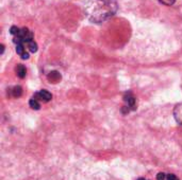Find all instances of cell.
Listing matches in <instances>:
<instances>
[{"mask_svg":"<svg viewBox=\"0 0 182 180\" xmlns=\"http://www.w3.org/2000/svg\"><path fill=\"white\" fill-rule=\"evenodd\" d=\"M16 73H17V75L19 76L20 79H24L27 74L26 67H25L24 65H18L17 67H16Z\"/></svg>","mask_w":182,"mask_h":180,"instance_id":"cell-6","label":"cell"},{"mask_svg":"<svg viewBox=\"0 0 182 180\" xmlns=\"http://www.w3.org/2000/svg\"><path fill=\"white\" fill-rule=\"evenodd\" d=\"M21 93H23V89H21L20 86H15L14 88L11 89V96L13 98H19L21 96Z\"/></svg>","mask_w":182,"mask_h":180,"instance_id":"cell-7","label":"cell"},{"mask_svg":"<svg viewBox=\"0 0 182 180\" xmlns=\"http://www.w3.org/2000/svg\"><path fill=\"white\" fill-rule=\"evenodd\" d=\"M159 1L164 6H173L175 2V0H159Z\"/></svg>","mask_w":182,"mask_h":180,"instance_id":"cell-12","label":"cell"},{"mask_svg":"<svg viewBox=\"0 0 182 180\" xmlns=\"http://www.w3.org/2000/svg\"><path fill=\"white\" fill-rule=\"evenodd\" d=\"M48 80L50 82H52V83H56V82H59L61 80V74L58 71H52V72H50L48 74Z\"/></svg>","mask_w":182,"mask_h":180,"instance_id":"cell-5","label":"cell"},{"mask_svg":"<svg viewBox=\"0 0 182 180\" xmlns=\"http://www.w3.org/2000/svg\"><path fill=\"white\" fill-rule=\"evenodd\" d=\"M21 58H23V59H28V58H29V54L27 52H25L24 54L21 55Z\"/></svg>","mask_w":182,"mask_h":180,"instance_id":"cell-15","label":"cell"},{"mask_svg":"<svg viewBox=\"0 0 182 180\" xmlns=\"http://www.w3.org/2000/svg\"><path fill=\"white\" fill-rule=\"evenodd\" d=\"M174 117L177 122L182 125V103L176 105V107L174 108Z\"/></svg>","mask_w":182,"mask_h":180,"instance_id":"cell-3","label":"cell"},{"mask_svg":"<svg viewBox=\"0 0 182 180\" xmlns=\"http://www.w3.org/2000/svg\"><path fill=\"white\" fill-rule=\"evenodd\" d=\"M116 10L115 0H91L85 6V14L91 21L100 23L113 16Z\"/></svg>","mask_w":182,"mask_h":180,"instance_id":"cell-1","label":"cell"},{"mask_svg":"<svg viewBox=\"0 0 182 180\" xmlns=\"http://www.w3.org/2000/svg\"><path fill=\"white\" fill-rule=\"evenodd\" d=\"M28 48H29V50L31 51L32 53H35L36 51H37V44H36L34 40H31L28 43Z\"/></svg>","mask_w":182,"mask_h":180,"instance_id":"cell-9","label":"cell"},{"mask_svg":"<svg viewBox=\"0 0 182 180\" xmlns=\"http://www.w3.org/2000/svg\"><path fill=\"white\" fill-rule=\"evenodd\" d=\"M16 52H17V54H19V55H23L25 53V47H24V44H19V45H16Z\"/></svg>","mask_w":182,"mask_h":180,"instance_id":"cell-10","label":"cell"},{"mask_svg":"<svg viewBox=\"0 0 182 180\" xmlns=\"http://www.w3.org/2000/svg\"><path fill=\"white\" fill-rule=\"evenodd\" d=\"M29 105L30 107L32 108V109H35V110H38L40 108H41V105H40V103H38L37 100L35 99H31L29 101Z\"/></svg>","mask_w":182,"mask_h":180,"instance_id":"cell-8","label":"cell"},{"mask_svg":"<svg viewBox=\"0 0 182 180\" xmlns=\"http://www.w3.org/2000/svg\"><path fill=\"white\" fill-rule=\"evenodd\" d=\"M166 180H179V178L174 174H167L166 175Z\"/></svg>","mask_w":182,"mask_h":180,"instance_id":"cell-14","label":"cell"},{"mask_svg":"<svg viewBox=\"0 0 182 180\" xmlns=\"http://www.w3.org/2000/svg\"><path fill=\"white\" fill-rule=\"evenodd\" d=\"M138 180H146V179H145V178H138Z\"/></svg>","mask_w":182,"mask_h":180,"instance_id":"cell-17","label":"cell"},{"mask_svg":"<svg viewBox=\"0 0 182 180\" xmlns=\"http://www.w3.org/2000/svg\"><path fill=\"white\" fill-rule=\"evenodd\" d=\"M19 31H20V29H18L17 27H15V26H13L12 28L10 29V33H11L12 35H15V36H16V35H18Z\"/></svg>","mask_w":182,"mask_h":180,"instance_id":"cell-11","label":"cell"},{"mask_svg":"<svg viewBox=\"0 0 182 180\" xmlns=\"http://www.w3.org/2000/svg\"><path fill=\"white\" fill-rule=\"evenodd\" d=\"M33 99L46 103V102H49L50 100L52 99V96H51V93L50 92H48L47 90H41V91H38V92H36L35 94H34Z\"/></svg>","mask_w":182,"mask_h":180,"instance_id":"cell-2","label":"cell"},{"mask_svg":"<svg viewBox=\"0 0 182 180\" xmlns=\"http://www.w3.org/2000/svg\"><path fill=\"white\" fill-rule=\"evenodd\" d=\"M166 175L165 173H159L157 175V180H166Z\"/></svg>","mask_w":182,"mask_h":180,"instance_id":"cell-13","label":"cell"},{"mask_svg":"<svg viewBox=\"0 0 182 180\" xmlns=\"http://www.w3.org/2000/svg\"><path fill=\"white\" fill-rule=\"evenodd\" d=\"M123 101L128 104L130 109H135V98L132 96V93H126L123 96Z\"/></svg>","mask_w":182,"mask_h":180,"instance_id":"cell-4","label":"cell"},{"mask_svg":"<svg viewBox=\"0 0 182 180\" xmlns=\"http://www.w3.org/2000/svg\"><path fill=\"white\" fill-rule=\"evenodd\" d=\"M0 48H1V54H3V51H4V46H3V45H1V46H0Z\"/></svg>","mask_w":182,"mask_h":180,"instance_id":"cell-16","label":"cell"}]
</instances>
